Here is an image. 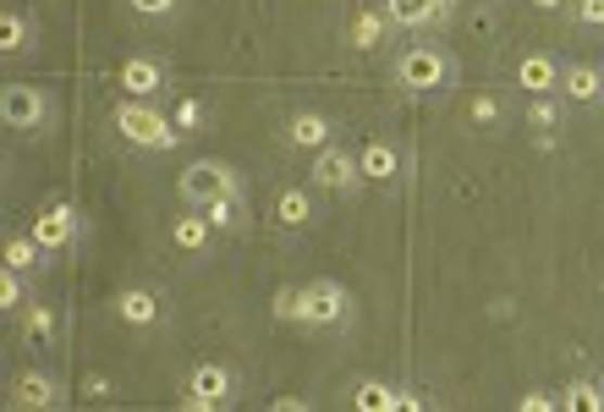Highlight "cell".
<instances>
[{"label": "cell", "mask_w": 604, "mask_h": 412, "mask_svg": "<svg viewBox=\"0 0 604 412\" xmlns=\"http://www.w3.org/2000/svg\"><path fill=\"white\" fill-rule=\"evenodd\" d=\"M55 401H61V385H55L50 374H39V369L17 374V385H12V407H34V412H44V407H55Z\"/></svg>", "instance_id": "4fadbf2b"}, {"label": "cell", "mask_w": 604, "mask_h": 412, "mask_svg": "<svg viewBox=\"0 0 604 412\" xmlns=\"http://www.w3.org/2000/svg\"><path fill=\"white\" fill-rule=\"evenodd\" d=\"M396 407H401V412H428V396H412V390H396Z\"/></svg>", "instance_id": "d6a6232c"}, {"label": "cell", "mask_w": 604, "mask_h": 412, "mask_svg": "<svg viewBox=\"0 0 604 412\" xmlns=\"http://www.w3.org/2000/svg\"><path fill=\"white\" fill-rule=\"evenodd\" d=\"M23 336H28V342H50V336H55V308L28 302V308H23Z\"/></svg>", "instance_id": "7402d4cb"}, {"label": "cell", "mask_w": 604, "mask_h": 412, "mask_svg": "<svg viewBox=\"0 0 604 412\" xmlns=\"http://www.w3.org/2000/svg\"><path fill=\"white\" fill-rule=\"evenodd\" d=\"M0 121L12 132H39L50 121L44 89H34V82H7V89H0Z\"/></svg>", "instance_id": "5b68a950"}, {"label": "cell", "mask_w": 604, "mask_h": 412, "mask_svg": "<svg viewBox=\"0 0 604 412\" xmlns=\"http://www.w3.org/2000/svg\"><path fill=\"white\" fill-rule=\"evenodd\" d=\"M236 396V374L226 363H198L193 379H188V407L193 412H215V407H231Z\"/></svg>", "instance_id": "52a82bcc"}, {"label": "cell", "mask_w": 604, "mask_h": 412, "mask_svg": "<svg viewBox=\"0 0 604 412\" xmlns=\"http://www.w3.org/2000/svg\"><path fill=\"white\" fill-rule=\"evenodd\" d=\"M39 254H44V247L34 242V231L28 236H12L7 242V270H23L28 275V270H39Z\"/></svg>", "instance_id": "44dd1931"}, {"label": "cell", "mask_w": 604, "mask_h": 412, "mask_svg": "<svg viewBox=\"0 0 604 412\" xmlns=\"http://www.w3.org/2000/svg\"><path fill=\"white\" fill-rule=\"evenodd\" d=\"M352 319V297L340 281H308L303 286V308H297V324L308 330H335V324H347Z\"/></svg>", "instance_id": "277c9868"}, {"label": "cell", "mask_w": 604, "mask_h": 412, "mask_svg": "<svg viewBox=\"0 0 604 412\" xmlns=\"http://www.w3.org/2000/svg\"><path fill=\"white\" fill-rule=\"evenodd\" d=\"M77 236V209L72 204H50L39 220H34V242L44 247V254H55V247H66Z\"/></svg>", "instance_id": "30bf717a"}, {"label": "cell", "mask_w": 604, "mask_h": 412, "mask_svg": "<svg viewBox=\"0 0 604 412\" xmlns=\"http://www.w3.org/2000/svg\"><path fill=\"white\" fill-rule=\"evenodd\" d=\"M500 116H505V105H500L494 94H478V100H473V121H478V127H494Z\"/></svg>", "instance_id": "f1b7e54d"}, {"label": "cell", "mask_w": 604, "mask_h": 412, "mask_svg": "<svg viewBox=\"0 0 604 412\" xmlns=\"http://www.w3.org/2000/svg\"><path fill=\"white\" fill-rule=\"evenodd\" d=\"M561 121V111H555V100L550 94H534V105H528V127H539V132H550Z\"/></svg>", "instance_id": "4316f807"}, {"label": "cell", "mask_w": 604, "mask_h": 412, "mask_svg": "<svg viewBox=\"0 0 604 412\" xmlns=\"http://www.w3.org/2000/svg\"><path fill=\"white\" fill-rule=\"evenodd\" d=\"M352 407L358 412H396V390L385 379H358L352 385Z\"/></svg>", "instance_id": "ac0fdd59"}, {"label": "cell", "mask_w": 604, "mask_h": 412, "mask_svg": "<svg viewBox=\"0 0 604 412\" xmlns=\"http://www.w3.org/2000/svg\"><path fill=\"white\" fill-rule=\"evenodd\" d=\"M275 220H281V226H308V220H313V198H308L303 188H286V193L275 198Z\"/></svg>", "instance_id": "ffe728a7"}, {"label": "cell", "mask_w": 604, "mask_h": 412, "mask_svg": "<svg viewBox=\"0 0 604 412\" xmlns=\"http://www.w3.org/2000/svg\"><path fill=\"white\" fill-rule=\"evenodd\" d=\"M561 407H571V412H604V390L588 385V379H577L571 390H561Z\"/></svg>", "instance_id": "cb8c5ba5"}, {"label": "cell", "mask_w": 604, "mask_h": 412, "mask_svg": "<svg viewBox=\"0 0 604 412\" xmlns=\"http://www.w3.org/2000/svg\"><path fill=\"white\" fill-rule=\"evenodd\" d=\"M523 412H561V396H544V390H528L523 401H516Z\"/></svg>", "instance_id": "4dcf8cb0"}, {"label": "cell", "mask_w": 604, "mask_h": 412, "mask_svg": "<svg viewBox=\"0 0 604 412\" xmlns=\"http://www.w3.org/2000/svg\"><path fill=\"white\" fill-rule=\"evenodd\" d=\"M313 188H324V193H352V188H363V165H358V154L352 149H340V143H324L319 154H313Z\"/></svg>", "instance_id": "8992f818"}, {"label": "cell", "mask_w": 604, "mask_h": 412, "mask_svg": "<svg viewBox=\"0 0 604 412\" xmlns=\"http://www.w3.org/2000/svg\"><path fill=\"white\" fill-rule=\"evenodd\" d=\"M127 7H132L138 17H177L182 0H127Z\"/></svg>", "instance_id": "f546056e"}, {"label": "cell", "mask_w": 604, "mask_h": 412, "mask_svg": "<svg viewBox=\"0 0 604 412\" xmlns=\"http://www.w3.org/2000/svg\"><path fill=\"white\" fill-rule=\"evenodd\" d=\"M516 82H523L528 94H555V89H561V66H555L544 50H534V55L516 61Z\"/></svg>", "instance_id": "8fae6325"}, {"label": "cell", "mask_w": 604, "mask_h": 412, "mask_svg": "<svg viewBox=\"0 0 604 412\" xmlns=\"http://www.w3.org/2000/svg\"><path fill=\"white\" fill-rule=\"evenodd\" d=\"M451 0H385V23L390 28H428V23H446Z\"/></svg>", "instance_id": "ba28073f"}, {"label": "cell", "mask_w": 604, "mask_h": 412, "mask_svg": "<svg viewBox=\"0 0 604 412\" xmlns=\"http://www.w3.org/2000/svg\"><path fill=\"white\" fill-rule=\"evenodd\" d=\"M116 132L132 143V149H149V154H165V149H177L188 132L170 121L165 111H154L149 100H121L116 105Z\"/></svg>", "instance_id": "6da1fadb"}, {"label": "cell", "mask_w": 604, "mask_h": 412, "mask_svg": "<svg viewBox=\"0 0 604 412\" xmlns=\"http://www.w3.org/2000/svg\"><path fill=\"white\" fill-rule=\"evenodd\" d=\"M204 215H209V226H215V231H236V226L247 220V209H242V193H236V198H215Z\"/></svg>", "instance_id": "603a6c76"}, {"label": "cell", "mask_w": 604, "mask_h": 412, "mask_svg": "<svg viewBox=\"0 0 604 412\" xmlns=\"http://www.w3.org/2000/svg\"><path fill=\"white\" fill-rule=\"evenodd\" d=\"M0 308L7 313L23 308V270H0Z\"/></svg>", "instance_id": "484cf974"}, {"label": "cell", "mask_w": 604, "mask_h": 412, "mask_svg": "<svg viewBox=\"0 0 604 412\" xmlns=\"http://www.w3.org/2000/svg\"><path fill=\"white\" fill-rule=\"evenodd\" d=\"M358 165H363V182H390V177L401 171V154H396L385 138H369V143L358 149Z\"/></svg>", "instance_id": "2e32d148"}, {"label": "cell", "mask_w": 604, "mask_h": 412, "mask_svg": "<svg viewBox=\"0 0 604 412\" xmlns=\"http://www.w3.org/2000/svg\"><path fill=\"white\" fill-rule=\"evenodd\" d=\"M275 412H308V396H281Z\"/></svg>", "instance_id": "836d02e7"}, {"label": "cell", "mask_w": 604, "mask_h": 412, "mask_svg": "<svg viewBox=\"0 0 604 412\" xmlns=\"http://www.w3.org/2000/svg\"><path fill=\"white\" fill-rule=\"evenodd\" d=\"M380 39H385V17H380V12H358V17H352V44H358V50H374Z\"/></svg>", "instance_id": "d4e9b609"}, {"label": "cell", "mask_w": 604, "mask_h": 412, "mask_svg": "<svg viewBox=\"0 0 604 412\" xmlns=\"http://www.w3.org/2000/svg\"><path fill=\"white\" fill-rule=\"evenodd\" d=\"M121 89H127V100H154V94L165 89V66H159L154 55L121 61Z\"/></svg>", "instance_id": "9c48e42d"}, {"label": "cell", "mask_w": 604, "mask_h": 412, "mask_svg": "<svg viewBox=\"0 0 604 412\" xmlns=\"http://www.w3.org/2000/svg\"><path fill=\"white\" fill-rule=\"evenodd\" d=\"M286 138L297 143V149H324V143H335V121L324 116V111H297L292 116V127H286Z\"/></svg>", "instance_id": "7c38bea8"}, {"label": "cell", "mask_w": 604, "mask_h": 412, "mask_svg": "<svg viewBox=\"0 0 604 412\" xmlns=\"http://www.w3.org/2000/svg\"><path fill=\"white\" fill-rule=\"evenodd\" d=\"M177 188H182V198H188L193 209H209L215 198H236V193H242V177L231 171L226 159H193Z\"/></svg>", "instance_id": "3957f363"}, {"label": "cell", "mask_w": 604, "mask_h": 412, "mask_svg": "<svg viewBox=\"0 0 604 412\" xmlns=\"http://www.w3.org/2000/svg\"><path fill=\"white\" fill-rule=\"evenodd\" d=\"M577 23L582 28H604V0H577Z\"/></svg>", "instance_id": "1f68e13d"}, {"label": "cell", "mask_w": 604, "mask_h": 412, "mask_svg": "<svg viewBox=\"0 0 604 412\" xmlns=\"http://www.w3.org/2000/svg\"><path fill=\"white\" fill-rule=\"evenodd\" d=\"M170 121H177L182 132H198V127L209 121V111H204V100H182V105H177V116H170Z\"/></svg>", "instance_id": "83f0119b"}, {"label": "cell", "mask_w": 604, "mask_h": 412, "mask_svg": "<svg viewBox=\"0 0 604 412\" xmlns=\"http://www.w3.org/2000/svg\"><path fill=\"white\" fill-rule=\"evenodd\" d=\"M209 236H215V226H209V215H204V209H193V215H182L177 226H170V242H177L182 254H204Z\"/></svg>", "instance_id": "e0dca14e"}, {"label": "cell", "mask_w": 604, "mask_h": 412, "mask_svg": "<svg viewBox=\"0 0 604 412\" xmlns=\"http://www.w3.org/2000/svg\"><path fill=\"white\" fill-rule=\"evenodd\" d=\"M451 82V55L440 44H407L396 55V89L407 94H440Z\"/></svg>", "instance_id": "7a4b0ae2"}, {"label": "cell", "mask_w": 604, "mask_h": 412, "mask_svg": "<svg viewBox=\"0 0 604 412\" xmlns=\"http://www.w3.org/2000/svg\"><path fill=\"white\" fill-rule=\"evenodd\" d=\"M34 44V23H28V12H7V17H0V50H7V55H17V50H28Z\"/></svg>", "instance_id": "d6986e66"}, {"label": "cell", "mask_w": 604, "mask_h": 412, "mask_svg": "<svg viewBox=\"0 0 604 412\" xmlns=\"http://www.w3.org/2000/svg\"><path fill=\"white\" fill-rule=\"evenodd\" d=\"M561 94H566V100H577V105H593V100L604 94V72H599V66H588V61L566 66V72H561Z\"/></svg>", "instance_id": "9a60e30c"}, {"label": "cell", "mask_w": 604, "mask_h": 412, "mask_svg": "<svg viewBox=\"0 0 604 412\" xmlns=\"http://www.w3.org/2000/svg\"><path fill=\"white\" fill-rule=\"evenodd\" d=\"M116 313H121V324H132V330H149V324L165 313V302H159L149 286H132V292H121V297H116Z\"/></svg>", "instance_id": "5bb4252c"}, {"label": "cell", "mask_w": 604, "mask_h": 412, "mask_svg": "<svg viewBox=\"0 0 604 412\" xmlns=\"http://www.w3.org/2000/svg\"><path fill=\"white\" fill-rule=\"evenodd\" d=\"M534 7H539V12H555V7H561V0H534Z\"/></svg>", "instance_id": "e575fe53"}]
</instances>
